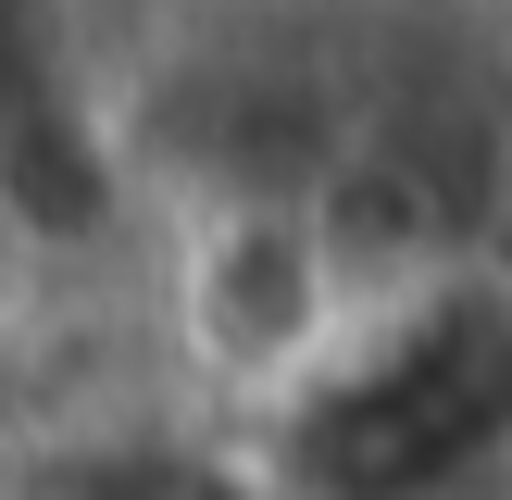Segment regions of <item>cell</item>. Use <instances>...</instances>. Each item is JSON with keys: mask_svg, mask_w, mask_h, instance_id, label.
I'll return each mask as SVG.
<instances>
[{"mask_svg": "<svg viewBox=\"0 0 512 500\" xmlns=\"http://www.w3.org/2000/svg\"><path fill=\"white\" fill-rule=\"evenodd\" d=\"M0 500H50V450H38V425L0 400Z\"/></svg>", "mask_w": 512, "mask_h": 500, "instance_id": "1", "label": "cell"}]
</instances>
